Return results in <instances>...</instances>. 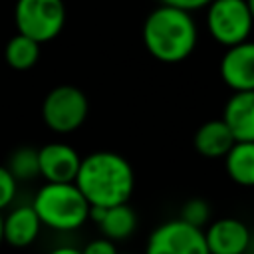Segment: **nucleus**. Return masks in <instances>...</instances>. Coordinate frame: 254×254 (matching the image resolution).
I'll use <instances>...</instances> for the list:
<instances>
[{"label": "nucleus", "instance_id": "11", "mask_svg": "<svg viewBox=\"0 0 254 254\" xmlns=\"http://www.w3.org/2000/svg\"><path fill=\"white\" fill-rule=\"evenodd\" d=\"M222 119L236 141H254V89L234 91L224 105Z\"/></svg>", "mask_w": 254, "mask_h": 254}, {"label": "nucleus", "instance_id": "8", "mask_svg": "<svg viewBox=\"0 0 254 254\" xmlns=\"http://www.w3.org/2000/svg\"><path fill=\"white\" fill-rule=\"evenodd\" d=\"M220 77L232 91L254 89V42L230 46L220 60Z\"/></svg>", "mask_w": 254, "mask_h": 254}, {"label": "nucleus", "instance_id": "4", "mask_svg": "<svg viewBox=\"0 0 254 254\" xmlns=\"http://www.w3.org/2000/svg\"><path fill=\"white\" fill-rule=\"evenodd\" d=\"M14 24L20 34L46 44L60 36L65 24L64 0H16Z\"/></svg>", "mask_w": 254, "mask_h": 254}, {"label": "nucleus", "instance_id": "10", "mask_svg": "<svg viewBox=\"0 0 254 254\" xmlns=\"http://www.w3.org/2000/svg\"><path fill=\"white\" fill-rule=\"evenodd\" d=\"M204 240L212 254H242L248 248L250 230L238 218H218L208 224Z\"/></svg>", "mask_w": 254, "mask_h": 254}, {"label": "nucleus", "instance_id": "6", "mask_svg": "<svg viewBox=\"0 0 254 254\" xmlns=\"http://www.w3.org/2000/svg\"><path fill=\"white\" fill-rule=\"evenodd\" d=\"M206 30L220 46H234L250 38L254 20L246 0H210Z\"/></svg>", "mask_w": 254, "mask_h": 254}, {"label": "nucleus", "instance_id": "9", "mask_svg": "<svg viewBox=\"0 0 254 254\" xmlns=\"http://www.w3.org/2000/svg\"><path fill=\"white\" fill-rule=\"evenodd\" d=\"M40 157V177L50 183H71L75 181L81 157L77 151L65 143H48L38 149Z\"/></svg>", "mask_w": 254, "mask_h": 254}, {"label": "nucleus", "instance_id": "13", "mask_svg": "<svg viewBox=\"0 0 254 254\" xmlns=\"http://www.w3.org/2000/svg\"><path fill=\"white\" fill-rule=\"evenodd\" d=\"M234 135L228 129V125L224 123V119H210L206 123H202L192 139L194 149L206 157V159H220L228 153V149L234 145Z\"/></svg>", "mask_w": 254, "mask_h": 254}, {"label": "nucleus", "instance_id": "23", "mask_svg": "<svg viewBox=\"0 0 254 254\" xmlns=\"http://www.w3.org/2000/svg\"><path fill=\"white\" fill-rule=\"evenodd\" d=\"M248 8H250V14H252V20H254V0H246Z\"/></svg>", "mask_w": 254, "mask_h": 254}, {"label": "nucleus", "instance_id": "2", "mask_svg": "<svg viewBox=\"0 0 254 254\" xmlns=\"http://www.w3.org/2000/svg\"><path fill=\"white\" fill-rule=\"evenodd\" d=\"M198 42V30L189 10L161 4L143 24L145 50L163 64L187 60Z\"/></svg>", "mask_w": 254, "mask_h": 254}, {"label": "nucleus", "instance_id": "19", "mask_svg": "<svg viewBox=\"0 0 254 254\" xmlns=\"http://www.w3.org/2000/svg\"><path fill=\"white\" fill-rule=\"evenodd\" d=\"M16 189H18V181L12 177V173L8 171V167L0 165V212L12 204L14 196H16Z\"/></svg>", "mask_w": 254, "mask_h": 254}, {"label": "nucleus", "instance_id": "15", "mask_svg": "<svg viewBox=\"0 0 254 254\" xmlns=\"http://www.w3.org/2000/svg\"><path fill=\"white\" fill-rule=\"evenodd\" d=\"M228 177L240 187H254V141H234L222 157Z\"/></svg>", "mask_w": 254, "mask_h": 254}, {"label": "nucleus", "instance_id": "7", "mask_svg": "<svg viewBox=\"0 0 254 254\" xmlns=\"http://www.w3.org/2000/svg\"><path fill=\"white\" fill-rule=\"evenodd\" d=\"M149 254H208L204 230L175 218L157 226L147 240Z\"/></svg>", "mask_w": 254, "mask_h": 254}, {"label": "nucleus", "instance_id": "12", "mask_svg": "<svg viewBox=\"0 0 254 254\" xmlns=\"http://www.w3.org/2000/svg\"><path fill=\"white\" fill-rule=\"evenodd\" d=\"M40 228L42 220L34 206H18L4 216V242L16 248H26L38 238Z\"/></svg>", "mask_w": 254, "mask_h": 254}, {"label": "nucleus", "instance_id": "21", "mask_svg": "<svg viewBox=\"0 0 254 254\" xmlns=\"http://www.w3.org/2000/svg\"><path fill=\"white\" fill-rule=\"evenodd\" d=\"M159 2L161 4H169V6L183 8V10H189V12H194V10L206 8L210 0H159Z\"/></svg>", "mask_w": 254, "mask_h": 254}, {"label": "nucleus", "instance_id": "14", "mask_svg": "<svg viewBox=\"0 0 254 254\" xmlns=\"http://www.w3.org/2000/svg\"><path fill=\"white\" fill-rule=\"evenodd\" d=\"M95 224L99 226V230H101V234L105 238H109V240H125L137 228V214L127 202H121V204L105 206L101 218Z\"/></svg>", "mask_w": 254, "mask_h": 254}, {"label": "nucleus", "instance_id": "5", "mask_svg": "<svg viewBox=\"0 0 254 254\" xmlns=\"http://www.w3.org/2000/svg\"><path fill=\"white\" fill-rule=\"evenodd\" d=\"M89 113L85 93L75 85H58L48 91L42 103V117L54 133H73L83 125Z\"/></svg>", "mask_w": 254, "mask_h": 254}, {"label": "nucleus", "instance_id": "1", "mask_svg": "<svg viewBox=\"0 0 254 254\" xmlns=\"http://www.w3.org/2000/svg\"><path fill=\"white\" fill-rule=\"evenodd\" d=\"M89 206L127 202L135 189V173L125 157L113 151H95L81 159L75 181Z\"/></svg>", "mask_w": 254, "mask_h": 254}, {"label": "nucleus", "instance_id": "16", "mask_svg": "<svg viewBox=\"0 0 254 254\" xmlns=\"http://www.w3.org/2000/svg\"><path fill=\"white\" fill-rule=\"evenodd\" d=\"M40 48H42L40 42H36L34 38L18 32L16 36H12L8 40V44L4 48L6 64L12 69H18V71L32 69L40 60Z\"/></svg>", "mask_w": 254, "mask_h": 254}, {"label": "nucleus", "instance_id": "3", "mask_svg": "<svg viewBox=\"0 0 254 254\" xmlns=\"http://www.w3.org/2000/svg\"><path fill=\"white\" fill-rule=\"evenodd\" d=\"M34 210L38 212L44 226L69 232L79 228L89 218V202L77 189V185L71 183H50L36 192Z\"/></svg>", "mask_w": 254, "mask_h": 254}, {"label": "nucleus", "instance_id": "18", "mask_svg": "<svg viewBox=\"0 0 254 254\" xmlns=\"http://www.w3.org/2000/svg\"><path fill=\"white\" fill-rule=\"evenodd\" d=\"M181 218L190 222V224H194V226H198V228H202L210 220V206L202 198H190V200H187L183 204Z\"/></svg>", "mask_w": 254, "mask_h": 254}, {"label": "nucleus", "instance_id": "17", "mask_svg": "<svg viewBox=\"0 0 254 254\" xmlns=\"http://www.w3.org/2000/svg\"><path fill=\"white\" fill-rule=\"evenodd\" d=\"M6 167H8V171L12 173V177L18 183L20 181H34L36 177H40L38 149H34V147H18L16 151H12Z\"/></svg>", "mask_w": 254, "mask_h": 254}, {"label": "nucleus", "instance_id": "20", "mask_svg": "<svg viewBox=\"0 0 254 254\" xmlns=\"http://www.w3.org/2000/svg\"><path fill=\"white\" fill-rule=\"evenodd\" d=\"M115 244L109 238H97L85 246V254H113Z\"/></svg>", "mask_w": 254, "mask_h": 254}, {"label": "nucleus", "instance_id": "22", "mask_svg": "<svg viewBox=\"0 0 254 254\" xmlns=\"http://www.w3.org/2000/svg\"><path fill=\"white\" fill-rule=\"evenodd\" d=\"M4 242V216L0 214V244Z\"/></svg>", "mask_w": 254, "mask_h": 254}]
</instances>
